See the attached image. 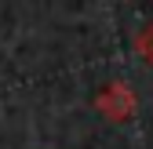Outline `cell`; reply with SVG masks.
Masks as SVG:
<instances>
[{"instance_id":"6da1fadb","label":"cell","mask_w":153,"mask_h":149,"mask_svg":"<svg viewBox=\"0 0 153 149\" xmlns=\"http://www.w3.org/2000/svg\"><path fill=\"white\" fill-rule=\"evenodd\" d=\"M95 109L109 120V124H124L135 117V109H139V95L131 91L124 80H109L99 95H95Z\"/></svg>"},{"instance_id":"7a4b0ae2","label":"cell","mask_w":153,"mask_h":149,"mask_svg":"<svg viewBox=\"0 0 153 149\" xmlns=\"http://www.w3.org/2000/svg\"><path fill=\"white\" fill-rule=\"evenodd\" d=\"M135 51H139V58H142L146 66H153V22H146V26L139 29V36H135Z\"/></svg>"}]
</instances>
